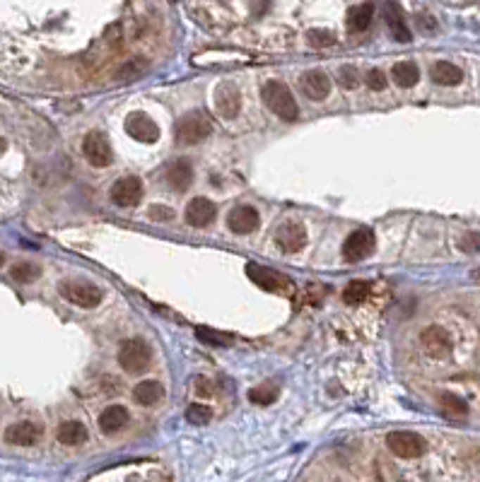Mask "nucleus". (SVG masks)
<instances>
[{
  "instance_id": "nucleus-1",
  "label": "nucleus",
  "mask_w": 480,
  "mask_h": 482,
  "mask_svg": "<svg viewBox=\"0 0 480 482\" xmlns=\"http://www.w3.org/2000/svg\"><path fill=\"white\" fill-rule=\"evenodd\" d=\"M261 96H263V104L278 118H282V121H297L299 118V106L285 82L268 80L263 84Z\"/></svg>"
},
{
  "instance_id": "nucleus-2",
  "label": "nucleus",
  "mask_w": 480,
  "mask_h": 482,
  "mask_svg": "<svg viewBox=\"0 0 480 482\" xmlns=\"http://www.w3.org/2000/svg\"><path fill=\"white\" fill-rule=\"evenodd\" d=\"M213 133V121L206 111L196 109L182 116L174 126V138L179 145H196L201 140H206Z\"/></svg>"
},
{
  "instance_id": "nucleus-3",
  "label": "nucleus",
  "mask_w": 480,
  "mask_h": 482,
  "mask_svg": "<svg viewBox=\"0 0 480 482\" xmlns=\"http://www.w3.org/2000/svg\"><path fill=\"white\" fill-rule=\"evenodd\" d=\"M58 294L65 302L82 306V309H94V306H99L101 297H104L101 289L87 280H63L58 285Z\"/></svg>"
},
{
  "instance_id": "nucleus-4",
  "label": "nucleus",
  "mask_w": 480,
  "mask_h": 482,
  "mask_svg": "<svg viewBox=\"0 0 480 482\" xmlns=\"http://www.w3.org/2000/svg\"><path fill=\"white\" fill-rule=\"evenodd\" d=\"M118 364L128 374H143L150 364V348L145 340L131 338L118 348Z\"/></svg>"
},
{
  "instance_id": "nucleus-5",
  "label": "nucleus",
  "mask_w": 480,
  "mask_h": 482,
  "mask_svg": "<svg viewBox=\"0 0 480 482\" xmlns=\"http://www.w3.org/2000/svg\"><path fill=\"white\" fill-rule=\"evenodd\" d=\"M82 155L87 157V162L92 164V167H97V169H104V167H109V164L114 162V152H111L109 140H106L101 133H97V130H92V133L84 135Z\"/></svg>"
},
{
  "instance_id": "nucleus-6",
  "label": "nucleus",
  "mask_w": 480,
  "mask_h": 482,
  "mask_svg": "<svg viewBox=\"0 0 480 482\" xmlns=\"http://www.w3.org/2000/svg\"><path fill=\"white\" fill-rule=\"evenodd\" d=\"M372 251H374V232H372L370 227L355 229L346 239V243H343V258H346L348 263H358V260L370 256Z\"/></svg>"
},
{
  "instance_id": "nucleus-7",
  "label": "nucleus",
  "mask_w": 480,
  "mask_h": 482,
  "mask_svg": "<svg viewBox=\"0 0 480 482\" xmlns=\"http://www.w3.org/2000/svg\"><path fill=\"white\" fill-rule=\"evenodd\" d=\"M386 446L398 458H417L427 449L425 439L415 432H391L386 436Z\"/></svg>"
},
{
  "instance_id": "nucleus-8",
  "label": "nucleus",
  "mask_w": 480,
  "mask_h": 482,
  "mask_svg": "<svg viewBox=\"0 0 480 482\" xmlns=\"http://www.w3.org/2000/svg\"><path fill=\"white\" fill-rule=\"evenodd\" d=\"M126 133L131 135L133 140H138V143H145V145H152L160 140V128H157V123L152 121L145 111H133L128 113L126 118Z\"/></svg>"
},
{
  "instance_id": "nucleus-9",
  "label": "nucleus",
  "mask_w": 480,
  "mask_h": 482,
  "mask_svg": "<svg viewBox=\"0 0 480 482\" xmlns=\"http://www.w3.org/2000/svg\"><path fill=\"white\" fill-rule=\"evenodd\" d=\"M111 201L118 208H135L143 201V181L138 177H123L111 186Z\"/></svg>"
},
{
  "instance_id": "nucleus-10",
  "label": "nucleus",
  "mask_w": 480,
  "mask_h": 482,
  "mask_svg": "<svg viewBox=\"0 0 480 482\" xmlns=\"http://www.w3.org/2000/svg\"><path fill=\"white\" fill-rule=\"evenodd\" d=\"M186 222L191 227H196V229H206V227H210L215 222L217 217V208L215 203H210L208 198H194V201L186 205Z\"/></svg>"
},
{
  "instance_id": "nucleus-11",
  "label": "nucleus",
  "mask_w": 480,
  "mask_h": 482,
  "mask_svg": "<svg viewBox=\"0 0 480 482\" xmlns=\"http://www.w3.org/2000/svg\"><path fill=\"white\" fill-rule=\"evenodd\" d=\"M215 109L222 118H227V121H232V118L239 116V109H241V94L239 89H236V84L232 82H222L217 87L215 92Z\"/></svg>"
},
{
  "instance_id": "nucleus-12",
  "label": "nucleus",
  "mask_w": 480,
  "mask_h": 482,
  "mask_svg": "<svg viewBox=\"0 0 480 482\" xmlns=\"http://www.w3.org/2000/svg\"><path fill=\"white\" fill-rule=\"evenodd\" d=\"M162 177H165V184L172 191L184 193L191 184H194V167H191L189 160H174L172 164L165 167Z\"/></svg>"
},
{
  "instance_id": "nucleus-13",
  "label": "nucleus",
  "mask_w": 480,
  "mask_h": 482,
  "mask_svg": "<svg viewBox=\"0 0 480 482\" xmlns=\"http://www.w3.org/2000/svg\"><path fill=\"white\" fill-rule=\"evenodd\" d=\"M246 275L253 285H258L261 289H265V292H282V289L287 287L285 277L280 273H275L273 268H265V265H258V263H248Z\"/></svg>"
},
{
  "instance_id": "nucleus-14",
  "label": "nucleus",
  "mask_w": 480,
  "mask_h": 482,
  "mask_svg": "<svg viewBox=\"0 0 480 482\" xmlns=\"http://www.w3.org/2000/svg\"><path fill=\"white\" fill-rule=\"evenodd\" d=\"M275 241H278V246L285 253H297L307 243V232H304V227L299 222H285L275 232Z\"/></svg>"
},
{
  "instance_id": "nucleus-15",
  "label": "nucleus",
  "mask_w": 480,
  "mask_h": 482,
  "mask_svg": "<svg viewBox=\"0 0 480 482\" xmlns=\"http://www.w3.org/2000/svg\"><path fill=\"white\" fill-rule=\"evenodd\" d=\"M422 348H425V353L430 357H447L451 353V348H454V343H451V336L444 328L439 326H430L422 331V338H420Z\"/></svg>"
},
{
  "instance_id": "nucleus-16",
  "label": "nucleus",
  "mask_w": 480,
  "mask_h": 482,
  "mask_svg": "<svg viewBox=\"0 0 480 482\" xmlns=\"http://www.w3.org/2000/svg\"><path fill=\"white\" fill-rule=\"evenodd\" d=\"M258 222H261V217L251 205H236L227 215V227L234 234H251L258 229Z\"/></svg>"
},
{
  "instance_id": "nucleus-17",
  "label": "nucleus",
  "mask_w": 480,
  "mask_h": 482,
  "mask_svg": "<svg viewBox=\"0 0 480 482\" xmlns=\"http://www.w3.org/2000/svg\"><path fill=\"white\" fill-rule=\"evenodd\" d=\"M42 439V427L34 422H15L5 429V441L13 446H34Z\"/></svg>"
},
{
  "instance_id": "nucleus-18",
  "label": "nucleus",
  "mask_w": 480,
  "mask_h": 482,
  "mask_svg": "<svg viewBox=\"0 0 480 482\" xmlns=\"http://www.w3.org/2000/svg\"><path fill=\"white\" fill-rule=\"evenodd\" d=\"M299 84H302V92L309 96L312 101H321L326 99L331 92V80L326 72L321 70H309L302 75V80H299Z\"/></svg>"
},
{
  "instance_id": "nucleus-19",
  "label": "nucleus",
  "mask_w": 480,
  "mask_h": 482,
  "mask_svg": "<svg viewBox=\"0 0 480 482\" xmlns=\"http://www.w3.org/2000/svg\"><path fill=\"white\" fill-rule=\"evenodd\" d=\"M384 17H386V25L391 30L393 39L400 44H408L410 42V30L405 27V20L400 15V8L396 0H386V8H384Z\"/></svg>"
},
{
  "instance_id": "nucleus-20",
  "label": "nucleus",
  "mask_w": 480,
  "mask_h": 482,
  "mask_svg": "<svg viewBox=\"0 0 480 482\" xmlns=\"http://www.w3.org/2000/svg\"><path fill=\"white\" fill-rule=\"evenodd\" d=\"M430 77H432V82H437V84L454 87V84H459L464 80V70H461L459 65L449 63V61H437L430 70Z\"/></svg>"
},
{
  "instance_id": "nucleus-21",
  "label": "nucleus",
  "mask_w": 480,
  "mask_h": 482,
  "mask_svg": "<svg viewBox=\"0 0 480 482\" xmlns=\"http://www.w3.org/2000/svg\"><path fill=\"white\" fill-rule=\"evenodd\" d=\"M128 424V410L123 405H111L99 415V429L104 434H114Z\"/></svg>"
},
{
  "instance_id": "nucleus-22",
  "label": "nucleus",
  "mask_w": 480,
  "mask_h": 482,
  "mask_svg": "<svg viewBox=\"0 0 480 482\" xmlns=\"http://www.w3.org/2000/svg\"><path fill=\"white\" fill-rule=\"evenodd\" d=\"M372 17H374V5L372 3L355 5V8H350V13H348V30L365 32L367 27L372 25Z\"/></svg>"
},
{
  "instance_id": "nucleus-23",
  "label": "nucleus",
  "mask_w": 480,
  "mask_h": 482,
  "mask_svg": "<svg viewBox=\"0 0 480 482\" xmlns=\"http://www.w3.org/2000/svg\"><path fill=\"white\" fill-rule=\"evenodd\" d=\"M162 395H165V388H162L160 381H140L133 388V398L140 405H155V402L162 400Z\"/></svg>"
},
{
  "instance_id": "nucleus-24",
  "label": "nucleus",
  "mask_w": 480,
  "mask_h": 482,
  "mask_svg": "<svg viewBox=\"0 0 480 482\" xmlns=\"http://www.w3.org/2000/svg\"><path fill=\"white\" fill-rule=\"evenodd\" d=\"M84 439H87V429H84V424L75 422V419L63 422L58 427V441H61V444L77 446V444H84Z\"/></svg>"
},
{
  "instance_id": "nucleus-25",
  "label": "nucleus",
  "mask_w": 480,
  "mask_h": 482,
  "mask_svg": "<svg viewBox=\"0 0 480 482\" xmlns=\"http://www.w3.org/2000/svg\"><path fill=\"white\" fill-rule=\"evenodd\" d=\"M393 75V82L398 84V87H413L420 80V70H417V65L413 61H403V63H396L391 70Z\"/></svg>"
},
{
  "instance_id": "nucleus-26",
  "label": "nucleus",
  "mask_w": 480,
  "mask_h": 482,
  "mask_svg": "<svg viewBox=\"0 0 480 482\" xmlns=\"http://www.w3.org/2000/svg\"><path fill=\"white\" fill-rule=\"evenodd\" d=\"M145 72H148V61H145V58H133V61H128V63H123L121 68H118L116 80L133 82V80H138V77H143Z\"/></svg>"
},
{
  "instance_id": "nucleus-27",
  "label": "nucleus",
  "mask_w": 480,
  "mask_h": 482,
  "mask_svg": "<svg viewBox=\"0 0 480 482\" xmlns=\"http://www.w3.org/2000/svg\"><path fill=\"white\" fill-rule=\"evenodd\" d=\"M439 405H442L444 415H449V417H466L468 415L466 400L459 398L456 393H442L439 395Z\"/></svg>"
},
{
  "instance_id": "nucleus-28",
  "label": "nucleus",
  "mask_w": 480,
  "mask_h": 482,
  "mask_svg": "<svg viewBox=\"0 0 480 482\" xmlns=\"http://www.w3.org/2000/svg\"><path fill=\"white\" fill-rule=\"evenodd\" d=\"M196 336H198L201 343L215 345V348H225V345H232V336H227V333H222V331H215V328L198 326V328H196Z\"/></svg>"
},
{
  "instance_id": "nucleus-29",
  "label": "nucleus",
  "mask_w": 480,
  "mask_h": 482,
  "mask_svg": "<svg viewBox=\"0 0 480 482\" xmlns=\"http://www.w3.org/2000/svg\"><path fill=\"white\" fill-rule=\"evenodd\" d=\"M42 275V268L34 263H15L13 268H10V277H13L15 282H22V285H27V282H34L37 277Z\"/></svg>"
},
{
  "instance_id": "nucleus-30",
  "label": "nucleus",
  "mask_w": 480,
  "mask_h": 482,
  "mask_svg": "<svg viewBox=\"0 0 480 482\" xmlns=\"http://www.w3.org/2000/svg\"><path fill=\"white\" fill-rule=\"evenodd\" d=\"M367 297H370V282H365V280H353V282H348L346 289H343L346 304H360V302H365Z\"/></svg>"
},
{
  "instance_id": "nucleus-31",
  "label": "nucleus",
  "mask_w": 480,
  "mask_h": 482,
  "mask_svg": "<svg viewBox=\"0 0 480 482\" xmlns=\"http://www.w3.org/2000/svg\"><path fill=\"white\" fill-rule=\"evenodd\" d=\"M248 398H251V402H256V405H270V402H275V398H278V386L273 383L256 386V388H251Z\"/></svg>"
},
{
  "instance_id": "nucleus-32",
  "label": "nucleus",
  "mask_w": 480,
  "mask_h": 482,
  "mask_svg": "<svg viewBox=\"0 0 480 482\" xmlns=\"http://www.w3.org/2000/svg\"><path fill=\"white\" fill-rule=\"evenodd\" d=\"M213 417L210 407L208 405H201V402H191L189 407H186V419H189L191 424H196V427H201V424H208Z\"/></svg>"
},
{
  "instance_id": "nucleus-33",
  "label": "nucleus",
  "mask_w": 480,
  "mask_h": 482,
  "mask_svg": "<svg viewBox=\"0 0 480 482\" xmlns=\"http://www.w3.org/2000/svg\"><path fill=\"white\" fill-rule=\"evenodd\" d=\"M307 39L316 49H326V46H333V44H336V34L326 32V30H312L307 34Z\"/></svg>"
},
{
  "instance_id": "nucleus-34",
  "label": "nucleus",
  "mask_w": 480,
  "mask_h": 482,
  "mask_svg": "<svg viewBox=\"0 0 480 482\" xmlns=\"http://www.w3.org/2000/svg\"><path fill=\"white\" fill-rule=\"evenodd\" d=\"M338 80H341V84L346 89H355L360 84V72L358 68L353 65H343L341 70H338Z\"/></svg>"
},
{
  "instance_id": "nucleus-35",
  "label": "nucleus",
  "mask_w": 480,
  "mask_h": 482,
  "mask_svg": "<svg viewBox=\"0 0 480 482\" xmlns=\"http://www.w3.org/2000/svg\"><path fill=\"white\" fill-rule=\"evenodd\" d=\"M365 82H367V87H370V89H374V92H379V89L386 87V75H384V72L379 70V68H372V70L367 72Z\"/></svg>"
},
{
  "instance_id": "nucleus-36",
  "label": "nucleus",
  "mask_w": 480,
  "mask_h": 482,
  "mask_svg": "<svg viewBox=\"0 0 480 482\" xmlns=\"http://www.w3.org/2000/svg\"><path fill=\"white\" fill-rule=\"evenodd\" d=\"M148 215L155 220V222H169V220L174 217V210L167 205H150Z\"/></svg>"
},
{
  "instance_id": "nucleus-37",
  "label": "nucleus",
  "mask_w": 480,
  "mask_h": 482,
  "mask_svg": "<svg viewBox=\"0 0 480 482\" xmlns=\"http://www.w3.org/2000/svg\"><path fill=\"white\" fill-rule=\"evenodd\" d=\"M459 246L464 248L466 253H478L480 251V234L478 232H471V234H466L464 239L459 241Z\"/></svg>"
},
{
  "instance_id": "nucleus-38",
  "label": "nucleus",
  "mask_w": 480,
  "mask_h": 482,
  "mask_svg": "<svg viewBox=\"0 0 480 482\" xmlns=\"http://www.w3.org/2000/svg\"><path fill=\"white\" fill-rule=\"evenodd\" d=\"M473 277H476V280H480V270H473Z\"/></svg>"
},
{
  "instance_id": "nucleus-39",
  "label": "nucleus",
  "mask_w": 480,
  "mask_h": 482,
  "mask_svg": "<svg viewBox=\"0 0 480 482\" xmlns=\"http://www.w3.org/2000/svg\"><path fill=\"white\" fill-rule=\"evenodd\" d=\"M5 263V256H3V251H0V265H3Z\"/></svg>"
},
{
  "instance_id": "nucleus-40",
  "label": "nucleus",
  "mask_w": 480,
  "mask_h": 482,
  "mask_svg": "<svg viewBox=\"0 0 480 482\" xmlns=\"http://www.w3.org/2000/svg\"><path fill=\"white\" fill-rule=\"evenodd\" d=\"M0 150H5V140H0Z\"/></svg>"
},
{
  "instance_id": "nucleus-41",
  "label": "nucleus",
  "mask_w": 480,
  "mask_h": 482,
  "mask_svg": "<svg viewBox=\"0 0 480 482\" xmlns=\"http://www.w3.org/2000/svg\"><path fill=\"white\" fill-rule=\"evenodd\" d=\"M172 3H177V0H172Z\"/></svg>"
}]
</instances>
